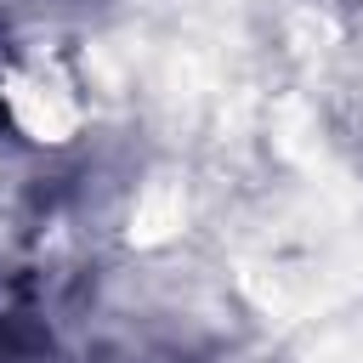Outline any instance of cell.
Instances as JSON below:
<instances>
[{
  "instance_id": "6da1fadb",
  "label": "cell",
  "mask_w": 363,
  "mask_h": 363,
  "mask_svg": "<svg viewBox=\"0 0 363 363\" xmlns=\"http://www.w3.org/2000/svg\"><path fill=\"white\" fill-rule=\"evenodd\" d=\"M0 125H6V102H0Z\"/></svg>"
}]
</instances>
